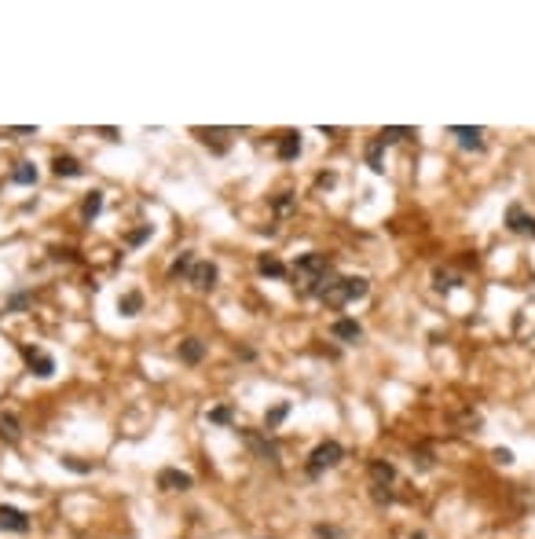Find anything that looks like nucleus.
<instances>
[{
	"label": "nucleus",
	"mask_w": 535,
	"mask_h": 539,
	"mask_svg": "<svg viewBox=\"0 0 535 539\" xmlns=\"http://www.w3.org/2000/svg\"><path fill=\"white\" fill-rule=\"evenodd\" d=\"M495 462H499V466H514V452H509V447H495Z\"/></svg>",
	"instance_id": "c85d7f7f"
},
{
	"label": "nucleus",
	"mask_w": 535,
	"mask_h": 539,
	"mask_svg": "<svg viewBox=\"0 0 535 539\" xmlns=\"http://www.w3.org/2000/svg\"><path fill=\"white\" fill-rule=\"evenodd\" d=\"M209 422H216V426H227V422H231V411H227V407H213V411H209Z\"/></svg>",
	"instance_id": "bb28decb"
},
{
	"label": "nucleus",
	"mask_w": 535,
	"mask_h": 539,
	"mask_svg": "<svg viewBox=\"0 0 535 539\" xmlns=\"http://www.w3.org/2000/svg\"><path fill=\"white\" fill-rule=\"evenodd\" d=\"M451 136H458V144L466 151H484V128H466V125H451Z\"/></svg>",
	"instance_id": "9d476101"
},
{
	"label": "nucleus",
	"mask_w": 535,
	"mask_h": 539,
	"mask_svg": "<svg viewBox=\"0 0 535 539\" xmlns=\"http://www.w3.org/2000/svg\"><path fill=\"white\" fill-rule=\"evenodd\" d=\"M143 239H150V224H147V228H139V231H132V235H129V246H139Z\"/></svg>",
	"instance_id": "7c9ffc66"
},
{
	"label": "nucleus",
	"mask_w": 535,
	"mask_h": 539,
	"mask_svg": "<svg viewBox=\"0 0 535 539\" xmlns=\"http://www.w3.org/2000/svg\"><path fill=\"white\" fill-rule=\"evenodd\" d=\"M191 484L195 481H191V473H184V470H161L158 473V488H165V492H187Z\"/></svg>",
	"instance_id": "1a4fd4ad"
},
{
	"label": "nucleus",
	"mask_w": 535,
	"mask_h": 539,
	"mask_svg": "<svg viewBox=\"0 0 535 539\" xmlns=\"http://www.w3.org/2000/svg\"><path fill=\"white\" fill-rule=\"evenodd\" d=\"M371 481H374V503H392L389 484L396 481V466L385 462V459H374L371 462Z\"/></svg>",
	"instance_id": "20e7f679"
},
{
	"label": "nucleus",
	"mask_w": 535,
	"mask_h": 539,
	"mask_svg": "<svg viewBox=\"0 0 535 539\" xmlns=\"http://www.w3.org/2000/svg\"><path fill=\"white\" fill-rule=\"evenodd\" d=\"M191 264H195V253H180V257L173 261V268H169V279H187Z\"/></svg>",
	"instance_id": "4be33fe9"
},
{
	"label": "nucleus",
	"mask_w": 535,
	"mask_h": 539,
	"mask_svg": "<svg viewBox=\"0 0 535 539\" xmlns=\"http://www.w3.org/2000/svg\"><path fill=\"white\" fill-rule=\"evenodd\" d=\"M330 334H334L337 341H345V345H356V341L363 338V327L356 323V319H337V323L330 327Z\"/></svg>",
	"instance_id": "9b49d317"
},
{
	"label": "nucleus",
	"mask_w": 535,
	"mask_h": 539,
	"mask_svg": "<svg viewBox=\"0 0 535 539\" xmlns=\"http://www.w3.org/2000/svg\"><path fill=\"white\" fill-rule=\"evenodd\" d=\"M19 418L15 415H0V440H8V444H15L19 440Z\"/></svg>",
	"instance_id": "412c9836"
},
{
	"label": "nucleus",
	"mask_w": 535,
	"mask_h": 539,
	"mask_svg": "<svg viewBox=\"0 0 535 539\" xmlns=\"http://www.w3.org/2000/svg\"><path fill=\"white\" fill-rule=\"evenodd\" d=\"M62 466H67V470H73V473H92V462H78L73 455H67V459H62Z\"/></svg>",
	"instance_id": "a878e982"
},
{
	"label": "nucleus",
	"mask_w": 535,
	"mask_h": 539,
	"mask_svg": "<svg viewBox=\"0 0 535 539\" xmlns=\"http://www.w3.org/2000/svg\"><path fill=\"white\" fill-rule=\"evenodd\" d=\"M257 272H261V275H272V279H283V275H286V264L279 261V257H268V253H264L261 261H257Z\"/></svg>",
	"instance_id": "6ab92c4d"
},
{
	"label": "nucleus",
	"mask_w": 535,
	"mask_h": 539,
	"mask_svg": "<svg viewBox=\"0 0 535 539\" xmlns=\"http://www.w3.org/2000/svg\"><path fill=\"white\" fill-rule=\"evenodd\" d=\"M301 154V136L297 132H283V139H279V158L290 162V158H297Z\"/></svg>",
	"instance_id": "a211bd4d"
},
{
	"label": "nucleus",
	"mask_w": 535,
	"mask_h": 539,
	"mask_svg": "<svg viewBox=\"0 0 535 539\" xmlns=\"http://www.w3.org/2000/svg\"><path fill=\"white\" fill-rule=\"evenodd\" d=\"M403 136H411V128H381V144H396V139H403Z\"/></svg>",
	"instance_id": "393cba45"
},
{
	"label": "nucleus",
	"mask_w": 535,
	"mask_h": 539,
	"mask_svg": "<svg viewBox=\"0 0 535 539\" xmlns=\"http://www.w3.org/2000/svg\"><path fill=\"white\" fill-rule=\"evenodd\" d=\"M52 173H55V176H67V180H78L85 169H81L78 158H70V154H59V158L52 162Z\"/></svg>",
	"instance_id": "dca6fc26"
},
{
	"label": "nucleus",
	"mask_w": 535,
	"mask_h": 539,
	"mask_svg": "<svg viewBox=\"0 0 535 539\" xmlns=\"http://www.w3.org/2000/svg\"><path fill=\"white\" fill-rule=\"evenodd\" d=\"M198 139L206 147H213L216 154H224L227 147H231V139H227V128H198Z\"/></svg>",
	"instance_id": "ddd939ff"
},
{
	"label": "nucleus",
	"mask_w": 535,
	"mask_h": 539,
	"mask_svg": "<svg viewBox=\"0 0 535 539\" xmlns=\"http://www.w3.org/2000/svg\"><path fill=\"white\" fill-rule=\"evenodd\" d=\"M411 539H426V536H422V532H414V536H411Z\"/></svg>",
	"instance_id": "473e14b6"
},
{
	"label": "nucleus",
	"mask_w": 535,
	"mask_h": 539,
	"mask_svg": "<svg viewBox=\"0 0 535 539\" xmlns=\"http://www.w3.org/2000/svg\"><path fill=\"white\" fill-rule=\"evenodd\" d=\"M341 459H345V447H341L337 440H323V444L308 455V473H312V477H319L323 470H334Z\"/></svg>",
	"instance_id": "7ed1b4c3"
},
{
	"label": "nucleus",
	"mask_w": 535,
	"mask_h": 539,
	"mask_svg": "<svg viewBox=\"0 0 535 539\" xmlns=\"http://www.w3.org/2000/svg\"><path fill=\"white\" fill-rule=\"evenodd\" d=\"M294 279H297L301 293H315V298H319L323 286L334 279V268H330V261L323 253H304L301 261L294 264Z\"/></svg>",
	"instance_id": "f257e3e1"
},
{
	"label": "nucleus",
	"mask_w": 535,
	"mask_h": 539,
	"mask_svg": "<svg viewBox=\"0 0 535 539\" xmlns=\"http://www.w3.org/2000/svg\"><path fill=\"white\" fill-rule=\"evenodd\" d=\"M180 359L184 363H202V356H206V341L202 338H187V341H180Z\"/></svg>",
	"instance_id": "2eb2a0df"
},
{
	"label": "nucleus",
	"mask_w": 535,
	"mask_h": 539,
	"mask_svg": "<svg viewBox=\"0 0 535 539\" xmlns=\"http://www.w3.org/2000/svg\"><path fill=\"white\" fill-rule=\"evenodd\" d=\"M242 436H246L249 452H253V455H257L261 462H272V466H275V462H279V447H275L272 440H268V436H261V433H253V429H246V433H242Z\"/></svg>",
	"instance_id": "0eeeda50"
},
{
	"label": "nucleus",
	"mask_w": 535,
	"mask_h": 539,
	"mask_svg": "<svg viewBox=\"0 0 535 539\" xmlns=\"http://www.w3.org/2000/svg\"><path fill=\"white\" fill-rule=\"evenodd\" d=\"M367 293H371V282H367L363 275H345V279H330L319 298L330 305V308H345L349 301H363Z\"/></svg>",
	"instance_id": "f03ea898"
},
{
	"label": "nucleus",
	"mask_w": 535,
	"mask_h": 539,
	"mask_svg": "<svg viewBox=\"0 0 535 539\" xmlns=\"http://www.w3.org/2000/svg\"><path fill=\"white\" fill-rule=\"evenodd\" d=\"M315 536H319V539H341V532L330 529V524H315Z\"/></svg>",
	"instance_id": "c756f323"
},
{
	"label": "nucleus",
	"mask_w": 535,
	"mask_h": 539,
	"mask_svg": "<svg viewBox=\"0 0 535 539\" xmlns=\"http://www.w3.org/2000/svg\"><path fill=\"white\" fill-rule=\"evenodd\" d=\"M381 147H385V144L378 139V144H371V151H367V162H371V169H374V173L385 169V165H381Z\"/></svg>",
	"instance_id": "b1692460"
},
{
	"label": "nucleus",
	"mask_w": 535,
	"mask_h": 539,
	"mask_svg": "<svg viewBox=\"0 0 535 539\" xmlns=\"http://www.w3.org/2000/svg\"><path fill=\"white\" fill-rule=\"evenodd\" d=\"M286 411H290V404H275V407H272V411H268V415H264V426H268V429H275L279 422L286 418Z\"/></svg>",
	"instance_id": "5701e85b"
},
{
	"label": "nucleus",
	"mask_w": 535,
	"mask_h": 539,
	"mask_svg": "<svg viewBox=\"0 0 535 539\" xmlns=\"http://www.w3.org/2000/svg\"><path fill=\"white\" fill-rule=\"evenodd\" d=\"M216 279H220V272H216L213 261H195V264H191V272H187V282L195 290H213Z\"/></svg>",
	"instance_id": "423d86ee"
},
{
	"label": "nucleus",
	"mask_w": 535,
	"mask_h": 539,
	"mask_svg": "<svg viewBox=\"0 0 535 539\" xmlns=\"http://www.w3.org/2000/svg\"><path fill=\"white\" fill-rule=\"evenodd\" d=\"M22 359H26V367H30V375L37 378H52L55 375V359L41 352V349H30V345H22Z\"/></svg>",
	"instance_id": "39448f33"
},
{
	"label": "nucleus",
	"mask_w": 535,
	"mask_h": 539,
	"mask_svg": "<svg viewBox=\"0 0 535 539\" xmlns=\"http://www.w3.org/2000/svg\"><path fill=\"white\" fill-rule=\"evenodd\" d=\"M0 532H15V536L30 532V517L19 506H0Z\"/></svg>",
	"instance_id": "6e6552de"
},
{
	"label": "nucleus",
	"mask_w": 535,
	"mask_h": 539,
	"mask_svg": "<svg viewBox=\"0 0 535 539\" xmlns=\"http://www.w3.org/2000/svg\"><path fill=\"white\" fill-rule=\"evenodd\" d=\"M11 184H22V187L37 184V165L33 162H19L15 169H11Z\"/></svg>",
	"instance_id": "f3484780"
},
{
	"label": "nucleus",
	"mask_w": 535,
	"mask_h": 539,
	"mask_svg": "<svg viewBox=\"0 0 535 539\" xmlns=\"http://www.w3.org/2000/svg\"><path fill=\"white\" fill-rule=\"evenodd\" d=\"M99 209H103V191H88L85 202H81V213H85V221H96Z\"/></svg>",
	"instance_id": "aec40b11"
},
{
	"label": "nucleus",
	"mask_w": 535,
	"mask_h": 539,
	"mask_svg": "<svg viewBox=\"0 0 535 539\" xmlns=\"http://www.w3.org/2000/svg\"><path fill=\"white\" fill-rule=\"evenodd\" d=\"M506 221H509V231H517V235H535V221L520 209V205H509Z\"/></svg>",
	"instance_id": "f8f14e48"
},
{
	"label": "nucleus",
	"mask_w": 535,
	"mask_h": 539,
	"mask_svg": "<svg viewBox=\"0 0 535 539\" xmlns=\"http://www.w3.org/2000/svg\"><path fill=\"white\" fill-rule=\"evenodd\" d=\"M26 305H30V293H15V298L8 301V312H22Z\"/></svg>",
	"instance_id": "cd10ccee"
},
{
	"label": "nucleus",
	"mask_w": 535,
	"mask_h": 539,
	"mask_svg": "<svg viewBox=\"0 0 535 539\" xmlns=\"http://www.w3.org/2000/svg\"><path fill=\"white\" fill-rule=\"evenodd\" d=\"M437 286H440V290H451V286H455V279L440 272V275H437Z\"/></svg>",
	"instance_id": "2f4dec72"
},
{
	"label": "nucleus",
	"mask_w": 535,
	"mask_h": 539,
	"mask_svg": "<svg viewBox=\"0 0 535 539\" xmlns=\"http://www.w3.org/2000/svg\"><path fill=\"white\" fill-rule=\"evenodd\" d=\"M118 312H121L125 319L139 316V312H143V293H139V290H129V293H121V298H118Z\"/></svg>",
	"instance_id": "4468645a"
}]
</instances>
